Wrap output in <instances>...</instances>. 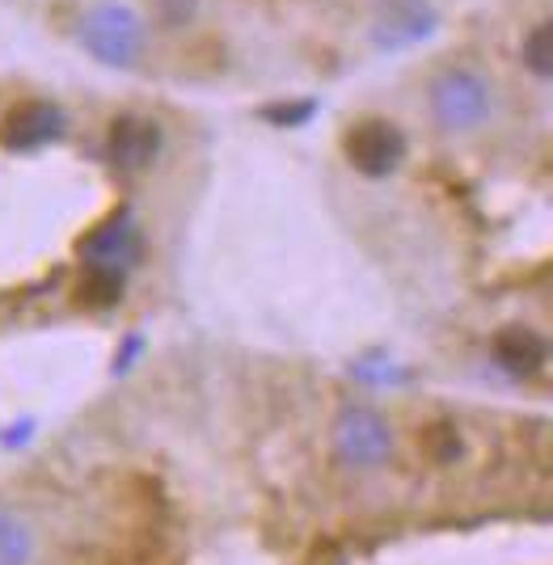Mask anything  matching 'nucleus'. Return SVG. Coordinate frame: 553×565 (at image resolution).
I'll list each match as a JSON object with an SVG mask.
<instances>
[{"instance_id": "obj_1", "label": "nucleus", "mask_w": 553, "mask_h": 565, "mask_svg": "<svg viewBox=\"0 0 553 565\" xmlns=\"http://www.w3.org/2000/svg\"><path fill=\"white\" fill-rule=\"evenodd\" d=\"M81 47L106 68H131L145 51V22L131 4L123 0H102L81 22Z\"/></svg>"}, {"instance_id": "obj_2", "label": "nucleus", "mask_w": 553, "mask_h": 565, "mask_svg": "<svg viewBox=\"0 0 553 565\" xmlns=\"http://www.w3.org/2000/svg\"><path fill=\"white\" fill-rule=\"evenodd\" d=\"M490 106H494V94H490V85L481 81L478 72L448 68L435 76L432 115L444 131H469V127H481L486 115H490Z\"/></svg>"}, {"instance_id": "obj_3", "label": "nucleus", "mask_w": 553, "mask_h": 565, "mask_svg": "<svg viewBox=\"0 0 553 565\" xmlns=\"http://www.w3.org/2000/svg\"><path fill=\"white\" fill-rule=\"evenodd\" d=\"M342 157L363 178H389L406 161V136L389 118H360L342 136Z\"/></svg>"}, {"instance_id": "obj_4", "label": "nucleus", "mask_w": 553, "mask_h": 565, "mask_svg": "<svg viewBox=\"0 0 553 565\" xmlns=\"http://www.w3.org/2000/svg\"><path fill=\"white\" fill-rule=\"evenodd\" d=\"M334 448L347 465L355 469H376L385 465L389 451H393V430L381 414L372 409H347L334 426Z\"/></svg>"}, {"instance_id": "obj_5", "label": "nucleus", "mask_w": 553, "mask_h": 565, "mask_svg": "<svg viewBox=\"0 0 553 565\" xmlns=\"http://www.w3.org/2000/svg\"><path fill=\"white\" fill-rule=\"evenodd\" d=\"M435 25H439V13L432 0H385L372 22V43L381 51L414 47V43L432 39Z\"/></svg>"}, {"instance_id": "obj_6", "label": "nucleus", "mask_w": 553, "mask_h": 565, "mask_svg": "<svg viewBox=\"0 0 553 565\" xmlns=\"http://www.w3.org/2000/svg\"><path fill=\"white\" fill-rule=\"evenodd\" d=\"M68 118L55 102H22L4 115V127H0V140L13 152H34L43 143H55L64 136Z\"/></svg>"}, {"instance_id": "obj_7", "label": "nucleus", "mask_w": 553, "mask_h": 565, "mask_svg": "<svg viewBox=\"0 0 553 565\" xmlns=\"http://www.w3.org/2000/svg\"><path fill=\"white\" fill-rule=\"evenodd\" d=\"M106 152H110V166H119L123 173H140V169L152 166L157 152H161V127H157L152 118L119 115L110 122Z\"/></svg>"}, {"instance_id": "obj_8", "label": "nucleus", "mask_w": 553, "mask_h": 565, "mask_svg": "<svg viewBox=\"0 0 553 565\" xmlns=\"http://www.w3.org/2000/svg\"><path fill=\"white\" fill-rule=\"evenodd\" d=\"M81 254L89 258V266H106V270H123L140 258V233L127 215H115L110 224L94 228V236L81 241Z\"/></svg>"}, {"instance_id": "obj_9", "label": "nucleus", "mask_w": 553, "mask_h": 565, "mask_svg": "<svg viewBox=\"0 0 553 565\" xmlns=\"http://www.w3.org/2000/svg\"><path fill=\"white\" fill-rule=\"evenodd\" d=\"M494 359H499V367L511 372V376H532L545 363V338L511 326V330H503L494 338Z\"/></svg>"}, {"instance_id": "obj_10", "label": "nucleus", "mask_w": 553, "mask_h": 565, "mask_svg": "<svg viewBox=\"0 0 553 565\" xmlns=\"http://www.w3.org/2000/svg\"><path fill=\"white\" fill-rule=\"evenodd\" d=\"M119 296H123V270H106V266H89L81 287H76V300L85 308H110Z\"/></svg>"}, {"instance_id": "obj_11", "label": "nucleus", "mask_w": 553, "mask_h": 565, "mask_svg": "<svg viewBox=\"0 0 553 565\" xmlns=\"http://www.w3.org/2000/svg\"><path fill=\"white\" fill-rule=\"evenodd\" d=\"M520 55H524V68L532 72V76H541V81H550L553 72V25L550 22H536L524 34V47H520Z\"/></svg>"}, {"instance_id": "obj_12", "label": "nucleus", "mask_w": 553, "mask_h": 565, "mask_svg": "<svg viewBox=\"0 0 553 565\" xmlns=\"http://www.w3.org/2000/svg\"><path fill=\"white\" fill-rule=\"evenodd\" d=\"M30 562V532L13 515L0 511V565H25Z\"/></svg>"}, {"instance_id": "obj_13", "label": "nucleus", "mask_w": 553, "mask_h": 565, "mask_svg": "<svg viewBox=\"0 0 553 565\" xmlns=\"http://www.w3.org/2000/svg\"><path fill=\"white\" fill-rule=\"evenodd\" d=\"M427 448L439 456V460H453L460 451V439H457V430L453 426H435L432 435H427Z\"/></svg>"}, {"instance_id": "obj_14", "label": "nucleus", "mask_w": 553, "mask_h": 565, "mask_svg": "<svg viewBox=\"0 0 553 565\" xmlns=\"http://www.w3.org/2000/svg\"><path fill=\"white\" fill-rule=\"evenodd\" d=\"M270 122H284V127H296L305 118H313V102H300V106H266L263 110Z\"/></svg>"}]
</instances>
